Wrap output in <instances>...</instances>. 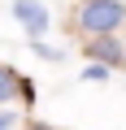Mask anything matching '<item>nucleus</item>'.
<instances>
[{
    "label": "nucleus",
    "mask_w": 126,
    "mask_h": 130,
    "mask_svg": "<svg viewBox=\"0 0 126 130\" xmlns=\"http://www.w3.org/2000/svg\"><path fill=\"white\" fill-rule=\"evenodd\" d=\"M74 22L83 30H91V35H113L126 22V5H122V0H87Z\"/></svg>",
    "instance_id": "f257e3e1"
},
{
    "label": "nucleus",
    "mask_w": 126,
    "mask_h": 130,
    "mask_svg": "<svg viewBox=\"0 0 126 130\" xmlns=\"http://www.w3.org/2000/svg\"><path fill=\"white\" fill-rule=\"evenodd\" d=\"M13 18L26 26V35H31V43L48 30V9L44 5H35V0H18V5H13Z\"/></svg>",
    "instance_id": "f03ea898"
},
{
    "label": "nucleus",
    "mask_w": 126,
    "mask_h": 130,
    "mask_svg": "<svg viewBox=\"0 0 126 130\" xmlns=\"http://www.w3.org/2000/svg\"><path fill=\"white\" fill-rule=\"evenodd\" d=\"M91 56H96L100 65H122V61H126V48H122V39L104 35V39H96V43H91Z\"/></svg>",
    "instance_id": "7ed1b4c3"
},
{
    "label": "nucleus",
    "mask_w": 126,
    "mask_h": 130,
    "mask_svg": "<svg viewBox=\"0 0 126 130\" xmlns=\"http://www.w3.org/2000/svg\"><path fill=\"white\" fill-rule=\"evenodd\" d=\"M22 83H26V78H22L18 70H9V65H0V104H9L13 95H22Z\"/></svg>",
    "instance_id": "20e7f679"
},
{
    "label": "nucleus",
    "mask_w": 126,
    "mask_h": 130,
    "mask_svg": "<svg viewBox=\"0 0 126 130\" xmlns=\"http://www.w3.org/2000/svg\"><path fill=\"white\" fill-rule=\"evenodd\" d=\"M109 74H113V70H109V65H100V61H96V65H87V70H83V78H87V83H104Z\"/></svg>",
    "instance_id": "39448f33"
},
{
    "label": "nucleus",
    "mask_w": 126,
    "mask_h": 130,
    "mask_svg": "<svg viewBox=\"0 0 126 130\" xmlns=\"http://www.w3.org/2000/svg\"><path fill=\"white\" fill-rule=\"evenodd\" d=\"M31 52H39V56H48V61H57V48H44V39H35V43H31Z\"/></svg>",
    "instance_id": "423d86ee"
},
{
    "label": "nucleus",
    "mask_w": 126,
    "mask_h": 130,
    "mask_svg": "<svg viewBox=\"0 0 126 130\" xmlns=\"http://www.w3.org/2000/svg\"><path fill=\"white\" fill-rule=\"evenodd\" d=\"M13 126V113H0V130H9Z\"/></svg>",
    "instance_id": "0eeeda50"
},
{
    "label": "nucleus",
    "mask_w": 126,
    "mask_h": 130,
    "mask_svg": "<svg viewBox=\"0 0 126 130\" xmlns=\"http://www.w3.org/2000/svg\"><path fill=\"white\" fill-rule=\"evenodd\" d=\"M31 130H52V126H39V121H35V126H31Z\"/></svg>",
    "instance_id": "6e6552de"
}]
</instances>
